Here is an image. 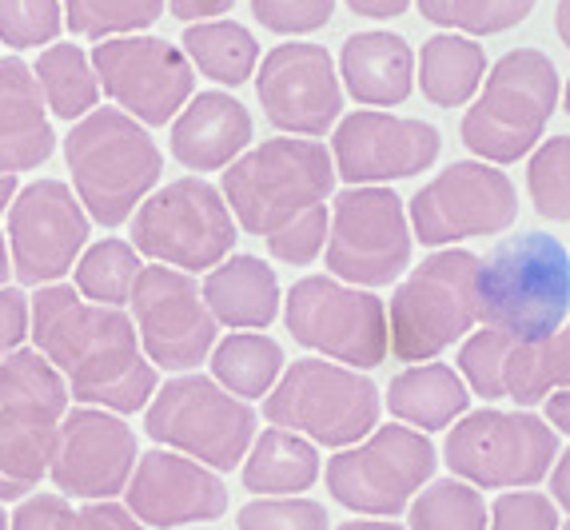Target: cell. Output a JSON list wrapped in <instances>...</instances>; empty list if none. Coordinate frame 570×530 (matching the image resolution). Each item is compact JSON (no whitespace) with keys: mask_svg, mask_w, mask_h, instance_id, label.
Wrapping results in <instances>:
<instances>
[{"mask_svg":"<svg viewBox=\"0 0 570 530\" xmlns=\"http://www.w3.org/2000/svg\"><path fill=\"white\" fill-rule=\"evenodd\" d=\"M32 347L65 375L68 395L85 408L136 415L153 403L160 375L140 351L132 315L80 300L72 284L37 287L29 300Z\"/></svg>","mask_w":570,"mask_h":530,"instance_id":"6da1fadb","label":"cell"},{"mask_svg":"<svg viewBox=\"0 0 570 530\" xmlns=\"http://www.w3.org/2000/svg\"><path fill=\"white\" fill-rule=\"evenodd\" d=\"M65 160L80 208L105 227L128 224L164 171V151L148 128L120 108H92L80 116L65 136Z\"/></svg>","mask_w":570,"mask_h":530,"instance_id":"7a4b0ae2","label":"cell"},{"mask_svg":"<svg viewBox=\"0 0 570 530\" xmlns=\"http://www.w3.org/2000/svg\"><path fill=\"white\" fill-rule=\"evenodd\" d=\"M479 323L511 340H542L570 315V252L562 239L527 232L479 259Z\"/></svg>","mask_w":570,"mask_h":530,"instance_id":"3957f363","label":"cell"},{"mask_svg":"<svg viewBox=\"0 0 570 530\" xmlns=\"http://www.w3.org/2000/svg\"><path fill=\"white\" fill-rule=\"evenodd\" d=\"M335 188L332 151L315 140H264L224 168V204L247 236H276L307 212L324 208Z\"/></svg>","mask_w":570,"mask_h":530,"instance_id":"277c9868","label":"cell"},{"mask_svg":"<svg viewBox=\"0 0 570 530\" xmlns=\"http://www.w3.org/2000/svg\"><path fill=\"white\" fill-rule=\"evenodd\" d=\"M559 105V72L539 48L494 60L479 100L463 116V144L483 164H514L539 148Z\"/></svg>","mask_w":570,"mask_h":530,"instance_id":"5b68a950","label":"cell"},{"mask_svg":"<svg viewBox=\"0 0 570 530\" xmlns=\"http://www.w3.org/2000/svg\"><path fill=\"white\" fill-rule=\"evenodd\" d=\"M479 256L448 247L395 287L387 312V351L403 363H431L479 323Z\"/></svg>","mask_w":570,"mask_h":530,"instance_id":"8992f818","label":"cell"},{"mask_svg":"<svg viewBox=\"0 0 570 530\" xmlns=\"http://www.w3.org/2000/svg\"><path fill=\"white\" fill-rule=\"evenodd\" d=\"M380 387L367 375L327 360H295L264 399L272 426L340 451L363 443L380 426Z\"/></svg>","mask_w":570,"mask_h":530,"instance_id":"52a82bcc","label":"cell"},{"mask_svg":"<svg viewBox=\"0 0 570 530\" xmlns=\"http://www.w3.org/2000/svg\"><path fill=\"white\" fill-rule=\"evenodd\" d=\"M144 431L212 471H232L256 439V411L212 375H176L144 408Z\"/></svg>","mask_w":570,"mask_h":530,"instance_id":"ba28073f","label":"cell"},{"mask_svg":"<svg viewBox=\"0 0 570 530\" xmlns=\"http://www.w3.org/2000/svg\"><path fill=\"white\" fill-rule=\"evenodd\" d=\"M132 247L188 275L212 272L236 247V219L219 188L200 176H184L144 196L132 212Z\"/></svg>","mask_w":570,"mask_h":530,"instance_id":"9c48e42d","label":"cell"},{"mask_svg":"<svg viewBox=\"0 0 570 530\" xmlns=\"http://www.w3.org/2000/svg\"><path fill=\"white\" fill-rule=\"evenodd\" d=\"M443 454L463 483L487 491H519L547 479L559 454V435L547 419L531 411L483 408L451 426Z\"/></svg>","mask_w":570,"mask_h":530,"instance_id":"30bf717a","label":"cell"},{"mask_svg":"<svg viewBox=\"0 0 570 530\" xmlns=\"http://www.w3.org/2000/svg\"><path fill=\"white\" fill-rule=\"evenodd\" d=\"M284 323L295 343L320 351L352 371L380 367L387 360V307L367 287H352L335 275H307L284 295Z\"/></svg>","mask_w":570,"mask_h":530,"instance_id":"8fae6325","label":"cell"},{"mask_svg":"<svg viewBox=\"0 0 570 530\" xmlns=\"http://www.w3.org/2000/svg\"><path fill=\"white\" fill-rule=\"evenodd\" d=\"M435 446L415 426H375L363 443L327 459V491L340 507L367 519L395 514L435 474Z\"/></svg>","mask_w":570,"mask_h":530,"instance_id":"7c38bea8","label":"cell"},{"mask_svg":"<svg viewBox=\"0 0 570 530\" xmlns=\"http://www.w3.org/2000/svg\"><path fill=\"white\" fill-rule=\"evenodd\" d=\"M327 272L352 287H387L411 264V224L391 188H347L327 224Z\"/></svg>","mask_w":570,"mask_h":530,"instance_id":"4fadbf2b","label":"cell"},{"mask_svg":"<svg viewBox=\"0 0 570 530\" xmlns=\"http://www.w3.org/2000/svg\"><path fill=\"white\" fill-rule=\"evenodd\" d=\"M88 60L96 68L100 92L144 128L176 120V112L196 96V68L188 65L180 45L160 37H108L92 45Z\"/></svg>","mask_w":570,"mask_h":530,"instance_id":"5bb4252c","label":"cell"},{"mask_svg":"<svg viewBox=\"0 0 570 530\" xmlns=\"http://www.w3.org/2000/svg\"><path fill=\"white\" fill-rule=\"evenodd\" d=\"M411 232L423 247L499 236L519 219V196L503 171L483 160H455L411 199Z\"/></svg>","mask_w":570,"mask_h":530,"instance_id":"9a60e30c","label":"cell"},{"mask_svg":"<svg viewBox=\"0 0 570 530\" xmlns=\"http://www.w3.org/2000/svg\"><path fill=\"white\" fill-rule=\"evenodd\" d=\"M136 335H140L144 360L164 371L200 367L216 347L219 323L212 320L196 275L180 267L153 264L140 267L132 287Z\"/></svg>","mask_w":570,"mask_h":530,"instance_id":"2e32d148","label":"cell"},{"mask_svg":"<svg viewBox=\"0 0 570 530\" xmlns=\"http://www.w3.org/2000/svg\"><path fill=\"white\" fill-rule=\"evenodd\" d=\"M92 236V219L65 180H37L9 204L12 275L24 287L60 284Z\"/></svg>","mask_w":570,"mask_h":530,"instance_id":"e0dca14e","label":"cell"},{"mask_svg":"<svg viewBox=\"0 0 570 530\" xmlns=\"http://www.w3.org/2000/svg\"><path fill=\"white\" fill-rule=\"evenodd\" d=\"M459 375L479 399H514L534 408L551 391L570 387V320L542 340H511L503 332H475L459 351Z\"/></svg>","mask_w":570,"mask_h":530,"instance_id":"ac0fdd59","label":"cell"},{"mask_svg":"<svg viewBox=\"0 0 570 530\" xmlns=\"http://www.w3.org/2000/svg\"><path fill=\"white\" fill-rule=\"evenodd\" d=\"M140 446L136 431L120 415L100 408H68L57 426V451L48 463V479L68 499H116L136 471Z\"/></svg>","mask_w":570,"mask_h":530,"instance_id":"d6986e66","label":"cell"},{"mask_svg":"<svg viewBox=\"0 0 570 530\" xmlns=\"http://www.w3.org/2000/svg\"><path fill=\"white\" fill-rule=\"evenodd\" d=\"M256 92L272 128L292 136H327L343 112V88L324 45H276L256 65Z\"/></svg>","mask_w":570,"mask_h":530,"instance_id":"ffe728a7","label":"cell"},{"mask_svg":"<svg viewBox=\"0 0 570 530\" xmlns=\"http://www.w3.org/2000/svg\"><path fill=\"white\" fill-rule=\"evenodd\" d=\"M439 148L443 140L431 124L360 108L335 128L332 164L335 176H343L352 188H371V184L407 180L428 171L439 160Z\"/></svg>","mask_w":570,"mask_h":530,"instance_id":"44dd1931","label":"cell"},{"mask_svg":"<svg viewBox=\"0 0 570 530\" xmlns=\"http://www.w3.org/2000/svg\"><path fill=\"white\" fill-rule=\"evenodd\" d=\"M124 507L144 527H188V522H212L228 511V487L219 471L196 463L188 454L156 446L136 459V471L124 487Z\"/></svg>","mask_w":570,"mask_h":530,"instance_id":"7402d4cb","label":"cell"},{"mask_svg":"<svg viewBox=\"0 0 570 530\" xmlns=\"http://www.w3.org/2000/svg\"><path fill=\"white\" fill-rule=\"evenodd\" d=\"M171 156L191 171H224L252 144V112L228 92H196L171 120Z\"/></svg>","mask_w":570,"mask_h":530,"instance_id":"603a6c76","label":"cell"},{"mask_svg":"<svg viewBox=\"0 0 570 530\" xmlns=\"http://www.w3.org/2000/svg\"><path fill=\"white\" fill-rule=\"evenodd\" d=\"M57 151L45 96L24 60H0V176L32 171Z\"/></svg>","mask_w":570,"mask_h":530,"instance_id":"cb8c5ba5","label":"cell"},{"mask_svg":"<svg viewBox=\"0 0 570 530\" xmlns=\"http://www.w3.org/2000/svg\"><path fill=\"white\" fill-rule=\"evenodd\" d=\"M343 88L367 108L403 105L415 88V52L395 32H355L340 52Z\"/></svg>","mask_w":570,"mask_h":530,"instance_id":"d4e9b609","label":"cell"},{"mask_svg":"<svg viewBox=\"0 0 570 530\" xmlns=\"http://www.w3.org/2000/svg\"><path fill=\"white\" fill-rule=\"evenodd\" d=\"M204 303L212 320L232 332H264L279 315V279L276 267L259 256H228L204 275Z\"/></svg>","mask_w":570,"mask_h":530,"instance_id":"484cf974","label":"cell"},{"mask_svg":"<svg viewBox=\"0 0 570 530\" xmlns=\"http://www.w3.org/2000/svg\"><path fill=\"white\" fill-rule=\"evenodd\" d=\"M466 408L471 387L448 363H411L387 387V411L403 423L423 426V435L451 426L459 415H466Z\"/></svg>","mask_w":570,"mask_h":530,"instance_id":"4316f807","label":"cell"},{"mask_svg":"<svg viewBox=\"0 0 570 530\" xmlns=\"http://www.w3.org/2000/svg\"><path fill=\"white\" fill-rule=\"evenodd\" d=\"M68 383L37 347H17L0 360V415L20 423L57 426L65 419Z\"/></svg>","mask_w":570,"mask_h":530,"instance_id":"83f0119b","label":"cell"},{"mask_svg":"<svg viewBox=\"0 0 570 530\" xmlns=\"http://www.w3.org/2000/svg\"><path fill=\"white\" fill-rule=\"evenodd\" d=\"M320 479V451L312 439L267 426L244 454V487L256 494H299Z\"/></svg>","mask_w":570,"mask_h":530,"instance_id":"f1b7e54d","label":"cell"},{"mask_svg":"<svg viewBox=\"0 0 570 530\" xmlns=\"http://www.w3.org/2000/svg\"><path fill=\"white\" fill-rule=\"evenodd\" d=\"M419 88L435 108H463L471 96L479 92L487 76V52L471 37H455V32H439V37L423 40L419 52Z\"/></svg>","mask_w":570,"mask_h":530,"instance_id":"f546056e","label":"cell"},{"mask_svg":"<svg viewBox=\"0 0 570 530\" xmlns=\"http://www.w3.org/2000/svg\"><path fill=\"white\" fill-rule=\"evenodd\" d=\"M184 57L200 76L216 80V85L239 88L256 76L259 65V45L256 37L239 24V20H196L184 29Z\"/></svg>","mask_w":570,"mask_h":530,"instance_id":"4dcf8cb0","label":"cell"},{"mask_svg":"<svg viewBox=\"0 0 570 530\" xmlns=\"http://www.w3.org/2000/svg\"><path fill=\"white\" fill-rule=\"evenodd\" d=\"M29 68L37 76L45 108L60 120L77 124L80 116L100 108V80H96L92 60L80 45H48L37 57V65Z\"/></svg>","mask_w":570,"mask_h":530,"instance_id":"1f68e13d","label":"cell"},{"mask_svg":"<svg viewBox=\"0 0 570 530\" xmlns=\"http://www.w3.org/2000/svg\"><path fill=\"white\" fill-rule=\"evenodd\" d=\"M284 371V347L264 332H232L212 347V379L236 399H264Z\"/></svg>","mask_w":570,"mask_h":530,"instance_id":"d6a6232c","label":"cell"},{"mask_svg":"<svg viewBox=\"0 0 570 530\" xmlns=\"http://www.w3.org/2000/svg\"><path fill=\"white\" fill-rule=\"evenodd\" d=\"M57 426L0 415V502H20L37 491L57 451Z\"/></svg>","mask_w":570,"mask_h":530,"instance_id":"836d02e7","label":"cell"},{"mask_svg":"<svg viewBox=\"0 0 570 530\" xmlns=\"http://www.w3.org/2000/svg\"><path fill=\"white\" fill-rule=\"evenodd\" d=\"M140 252L128 239L105 236L88 244L80 259L72 264V287L80 300L100 303V307H124L132 300L136 275H140Z\"/></svg>","mask_w":570,"mask_h":530,"instance_id":"e575fe53","label":"cell"},{"mask_svg":"<svg viewBox=\"0 0 570 530\" xmlns=\"http://www.w3.org/2000/svg\"><path fill=\"white\" fill-rule=\"evenodd\" d=\"M60 9L72 37L108 40L153 29L168 9V0H60Z\"/></svg>","mask_w":570,"mask_h":530,"instance_id":"d590c367","label":"cell"},{"mask_svg":"<svg viewBox=\"0 0 570 530\" xmlns=\"http://www.w3.org/2000/svg\"><path fill=\"white\" fill-rule=\"evenodd\" d=\"M411 530H487V502L463 479H439L407 502Z\"/></svg>","mask_w":570,"mask_h":530,"instance_id":"8d00e7d4","label":"cell"},{"mask_svg":"<svg viewBox=\"0 0 570 530\" xmlns=\"http://www.w3.org/2000/svg\"><path fill=\"white\" fill-rule=\"evenodd\" d=\"M539 0H419V12L431 24L463 29L471 37H494L523 24Z\"/></svg>","mask_w":570,"mask_h":530,"instance_id":"74e56055","label":"cell"},{"mask_svg":"<svg viewBox=\"0 0 570 530\" xmlns=\"http://www.w3.org/2000/svg\"><path fill=\"white\" fill-rule=\"evenodd\" d=\"M527 192L542 219L570 224V136H554L534 148L527 164Z\"/></svg>","mask_w":570,"mask_h":530,"instance_id":"f35d334b","label":"cell"},{"mask_svg":"<svg viewBox=\"0 0 570 530\" xmlns=\"http://www.w3.org/2000/svg\"><path fill=\"white\" fill-rule=\"evenodd\" d=\"M65 29L60 0H0V45L40 48L52 45Z\"/></svg>","mask_w":570,"mask_h":530,"instance_id":"ab89813d","label":"cell"},{"mask_svg":"<svg viewBox=\"0 0 570 530\" xmlns=\"http://www.w3.org/2000/svg\"><path fill=\"white\" fill-rule=\"evenodd\" d=\"M327 511L304 494H259L239 507V530H327Z\"/></svg>","mask_w":570,"mask_h":530,"instance_id":"60d3db41","label":"cell"},{"mask_svg":"<svg viewBox=\"0 0 570 530\" xmlns=\"http://www.w3.org/2000/svg\"><path fill=\"white\" fill-rule=\"evenodd\" d=\"M335 12V0H252V17L276 37H304L324 29Z\"/></svg>","mask_w":570,"mask_h":530,"instance_id":"b9f144b4","label":"cell"},{"mask_svg":"<svg viewBox=\"0 0 570 530\" xmlns=\"http://www.w3.org/2000/svg\"><path fill=\"white\" fill-rule=\"evenodd\" d=\"M264 244L279 264L304 267V264H312V259H320L327 244V204L307 212V216H299L295 224L279 227L276 236H267Z\"/></svg>","mask_w":570,"mask_h":530,"instance_id":"7bdbcfd3","label":"cell"},{"mask_svg":"<svg viewBox=\"0 0 570 530\" xmlns=\"http://www.w3.org/2000/svg\"><path fill=\"white\" fill-rule=\"evenodd\" d=\"M559 507L542 491H507L491 502V530H559Z\"/></svg>","mask_w":570,"mask_h":530,"instance_id":"ee69618b","label":"cell"},{"mask_svg":"<svg viewBox=\"0 0 570 530\" xmlns=\"http://www.w3.org/2000/svg\"><path fill=\"white\" fill-rule=\"evenodd\" d=\"M72 519L77 511L68 507L65 494H24L9 519V530H72Z\"/></svg>","mask_w":570,"mask_h":530,"instance_id":"f6af8a7d","label":"cell"},{"mask_svg":"<svg viewBox=\"0 0 570 530\" xmlns=\"http://www.w3.org/2000/svg\"><path fill=\"white\" fill-rule=\"evenodd\" d=\"M29 340V295L20 287H0V360Z\"/></svg>","mask_w":570,"mask_h":530,"instance_id":"bcb514c9","label":"cell"},{"mask_svg":"<svg viewBox=\"0 0 570 530\" xmlns=\"http://www.w3.org/2000/svg\"><path fill=\"white\" fill-rule=\"evenodd\" d=\"M72 530H148V527L128 507H120L112 499H100L80 507L77 519H72Z\"/></svg>","mask_w":570,"mask_h":530,"instance_id":"7dc6e473","label":"cell"},{"mask_svg":"<svg viewBox=\"0 0 570 530\" xmlns=\"http://www.w3.org/2000/svg\"><path fill=\"white\" fill-rule=\"evenodd\" d=\"M236 0H168L171 17L188 20V24H196V20H216L219 12H228Z\"/></svg>","mask_w":570,"mask_h":530,"instance_id":"c3c4849f","label":"cell"},{"mask_svg":"<svg viewBox=\"0 0 570 530\" xmlns=\"http://www.w3.org/2000/svg\"><path fill=\"white\" fill-rule=\"evenodd\" d=\"M411 0H347V9L360 12V17L371 20H391V17H403L407 12Z\"/></svg>","mask_w":570,"mask_h":530,"instance_id":"681fc988","label":"cell"},{"mask_svg":"<svg viewBox=\"0 0 570 530\" xmlns=\"http://www.w3.org/2000/svg\"><path fill=\"white\" fill-rule=\"evenodd\" d=\"M551 502L570 511V451L562 459H554V471H551Z\"/></svg>","mask_w":570,"mask_h":530,"instance_id":"f907efd6","label":"cell"},{"mask_svg":"<svg viewBox=\"0 0 570 530\" xmlns=\"http://www.w3.org/2000/svg\"><path fill=\"white\" fill-rule=\"evenodd\" d=\"M547 423L559 426V431H567V435H570V387L547 395Z\"/></svg>","mask_w":570,"mask_h":530,"instance_id":"816d5d0a","label":"cell"},{"mask_svg":"<svg viewBox=\"0 0 570 530\" xmlns=\"http://www.w3.org/2000/svg\"><path fill=\"white\" fill-rule=\"evenodd\" d=\"M554 29H559V40L570 48V0H559V12H554Z\"/></svg>","mask_w":570,"mask_h":530,"instance_id":"f5cc1de1","label":"cell"},{"mask_svg":"<svg viewBox=\"0 0 570 530\" xmlns=\"http://www.w3.org/2000/svg\"><path fill=\"white\" fill-rule=\"evenodd\" d=\"M20 192V184H17V176H0V216L9 212V204H12V196Z\"/></svg>","mask_w":570,"mask_h":530,"instance_id":"db71d44e","label":"cell"},{"mask_svg":"<svg viewBox=\"0 0 570 530\" xmlns=\"http://www.w3.org/2000/svg\"><path fill=\"white\" fill-rule=\"evenodd\" d=\"M335 530H403L400 522H343V527H335Z\"/></svg>","mask_w":570,"mask_h":530,"instance_id":"11a10c76","label":"cell"},{"mask_svg":"<svg viewBox=\"0 0 570 530\" xmlns=\"http://www.w3.org/2000/svg\"><path fill=\"white\" fill-rule=\"evenodd\" d=\"M9 275H12V264H9V244H4V232H0V287H9Z\"/></svg>","mask_w":570,"mask_h":530,"instance_id":"9f6ffc18","label":"cell"},{"mask_svg":"<svg viewBox=\"0 0 570 530\" xmlns=\"http://www.w3.org/2000/svg\"><path fill=\"white\" fill-rule=\"evenodd\" d=\"M0 530H9V514H4V507H0Z\"/></svg>","mask_w":570,"mask_h":530,"instance_id":"6f0895ef","label":"cell"},{"mask_svg":"<svg viewBox=\"0 0 570 530\" xmlns=\"http://www.w3.org/2000/svg\"><path fill=\"white\" fill-rule=\"evenodd\" d=\"M562 108H567V116H570V85H567V96H562Z\"/></svg>","mask_w":570,"mask_h":530,"instance_id":"680465c9","label":"cell"},{"mask_svg":"<svg viewBox=\"0 0 570 530\" xmlns=\"http://www.w3.org/2000/svg\"><path fill=\"white\" fill-rule=\"evenodd\" d=\"M562 530H570V522H567V527H562Z\"/></svg>","mask_w":570,"mask_h":530,"instance_id":"91938a15","label":"cell"},{"mask_svg":"<svg viewBox=\"0 0 570 530\" xmlns=\"http://www.w3.org/2000/svg\"><path fill=\"white\" fill-rule=\"evenodd\" d=\"M200 530H212V527H200Z\"/></svg>","mask_w":570,"mask_h":530,"instance_id":"94428289","label":"cell"}]
</instances>
